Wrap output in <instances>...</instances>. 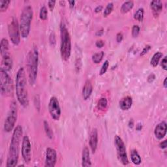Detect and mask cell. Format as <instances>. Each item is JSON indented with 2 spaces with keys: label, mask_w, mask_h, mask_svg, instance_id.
<instances>
[{
  "label": "cell",
  "mask_w": 167,
  "mask_h": 167,
  "mask_svg": "<svg viewBox=\"0 0 167 167\" xmlns=\"http://www.w3.org/2000/svg\"><path fill=\"white\" fill-rule=\"evenodd\" d=\"M22 127L20 125H18L14 129L13 136L11 138V141L9 146V153H8L7 159V167H14L18 163L20 144L22 136Z\"/></svg>",
  "instance_id": "cell-1"
},
{
  "label": "cell",
  "mask_w": 167,
  "mask_h": 167,
  "mask_svg": "<svg viewBox=\"0 0 167 167\" xmlns=\"http://www.w3.org/2000/svg\"><path fill=\"white\" fill-rule=\"evenodd\" d=\"M16 93L19 103L26 107L29 104V97L27 89L26 72L24 67L19 69L16 76Z\"/></svg>",
  "instance_id": "cell-2"
},
{
  "label": "cell",
  "mask_w": 167,
  "mask_h": 167,
  "mask_svg": "<svg viewBox=\"0 0 167 167\" xmlns=\"http://www.w3.org/2000/svg\"><path fill=\"white\" fill-rule=\"evenodd\" d=\"M39 53L36 48L30 51L27 56V67L30 84H35L38 72Z\"/></svg>",
  "instance_id": "cell-3"
},
{
  "label": "cell",
  "mask_w": 167,
  "mask_h": 167,
  "mask_svg": "<svg viewBox=\"0 0 167 167\" xmlns=\"http://www.w3.org/2000/svg\"><path fill=\"white\" fill-rule=\"evenodd\" d=\"M61 56L63 61H67L71 54V39L67 28L63 23L60 26Z\"/></svg>",
  "instance_id": "cell-4"
},
{
  "label": "cell",
  "mask_w": 167,
  "mask_h": 167,
  "mask_svg": "<svg viewBox=\"0 0 167 167\" xmlns=\"http://www.w3.org/2000/svg\"><path fill=\"white\" fill-rule=\"evenodd\" d=\"M34 12L33 9L30 5L26 6L24 8L20 20V34L22 38H27L30 34L31 22L33 18Z\"/></svg>",
  "instance_id": "cell-5"
},
{
  "label": "cell",
  "mask_w": 167,
  "mask_h": 167,
  "mask_svg": "<svg viewBox=\"0 0 167 167\" xmlns=\"http://www.w3.org/2000/svg\"><path fill=\"white\" fill-rule=\"evenodd\" d=\"M0 88L3 95H10L13 92V82L7 71L0 69Z\"/></svg>",
  "instance_id": "cell-6"
},
{
  "label": "cell",
  "mask_w": 167,
  "mask_h": 167,
  "mask_svg": "<svg viewBox=\"0 0 167 167\" xmlns=\"http://www.w3.org/2000/svg\"><path fill=\"white\" fill-rule=\"evenodd\" d=\"M18 108L15 101H13L10 105V110L7 117L4 123V130L7 133H9L13 130L16 121L17 120Z\"/></svg>",
  "instance_id": "cell-7"
},
{
  "label": "cell",
  "mask_w": 167,
  "mask_h": 167,
  "mask_svg": "<svg viewBox=\"0 0 167 167\" xmlns=\"http://www.w3.org/2000/svg\"><path fill=\"white\" fill-rule=\"evenodd\" d=\"M114 144L118 159L123 165H127L129 164V160L127 152H126L125 145L123 140L120 136L116 135L114 138Z\"/></svg>",
  "instance_id": "cell-8"
},
{
  "label": "cell",
  "mask_w": 167,
  "mask_h": 167,
  "mask_svg": "<svg viewBox=\"0 0 167 167\" xmlns=\"http://www.w3.org/2000/svg\"><path fill=\"white\" fill-rule=\"evenodd\" d=\"M8 31L11 42L14 45H18L20 43V30L17 18H12L8 26Z\"/></svg>",
  "instance_id": "cell-9"
},
{
  "label": "cell",
  "mask_w": 167,
  "mask_h": 167,
  "mask_svg": "<svg viewBox=\"0 0 167 167\" xmlns=\"http://www.w3.org/2000/svg\"><path fill=\"white\" fill-rule=\"evenodd\" d=\"M48 111L52 119L58 121L62 114V111L58 99L56 97H52L48 103Z\"/></svg>",
  "instance_id": "cell-10"
},
{
  "label": "cell",
  "mask_w": 167,
  "mask_h": 167,
  "mask_svg": "<svg viewBox=\"0 0 167 167\" xmlns=\"http://www.w3.org/2000/svg\"><path fill=\"white\" fill-rule=\"evenodd\" d=\"M22 156L26 163L29 164L31 159V147L30 138L27 136H24L22 138Z\"/></svg>",
  "instance_id": "cell-11"
},
{
  "label": "cell",
  "mask_w": 167,
  "mask_h": 167,
  "mask_svg": "<svg viewBox=\"0 0 167 167\" xmlns=\"http://www.w3.org/2000/svg\"><path fill=\"white\" fill-rule=\"evenodd\" d=\"M57 162V152L52 148H48L46 150L45 166L46 167H54Z\"/></svg>",
  "instance_id": "cell-12"
},
{
  "label": "cell",
  "mask_w": 167,
  "mask_h": 167,
  "mask_svg": "<svg viewBox=\"0 0 167 167\" xmlns=\"http://www.w3.org/2000/svg\"><path fill=\"white\" fill-rule=\"evenodd\" d=\"M166 134V123L165 121H162L159 124L154 130V134L159 140L163 138Z\"/></svg>",
  "instance_id": "cell-13"
},
{
  "label": "cell",
  "mask_w": 167,
  "mask_h": 167,
  "mask_svg": "<svg viewBox=\"0 0 167 167\" xmlns=\"http://www.w3.org/2000/svg\"><path fill=\"white\" fill-rule=\"evenodd\" d=\"M89 147L91 148L92 153H95L97 148V144H98V133L97 129H93L89 136Z\"/></svg>",
  "instance_id": "cell-14"
},
{
  "label": "cell",
  "mask_w": 167,
  "mask_h": 167,
  "mask_svg": "<svg viewBox=\"0 0 167 167\" xmlns=\"http://www.w3.org/2000/svg\"><path fill=\"white\" fill-rule=\"evenodd\" d=\"M13 59L10 54H7L2 57V61L1 63V69L5 71H9L13 67Z\"/></svg>",
  "instance_id": "cell-15"
},
{
  "label": "cell",
  "mask_w": 167,
  "mask_h": 167,
  "mask_svg": "<svg viewBox=\"0 0 167 167\" xmlns=\"http://www.w3.org/2000/svg\"><path fill=\"white\" fill-rule=\"evenodd\" d=\"M82 166L83 167H88L92 166L90 153H89V150L88 147H85L82 150Z\"/></svg>",
  "instance_id": "cell-16"
},
{
  "label": "cell",
  "mask_w": 167,
  "mask_h": 167,
  "mask_svg": "<svg viewBox=\"0 0 167 167\" xmlns=\"http://www.w3.org/2000/svg\"><path fill=\"white\" fill-rule=\"evenodd\" d=\"M120 107L123 111H128L132 107L133 99L131 97L126 96L120 101Z\"/></svg>",
  "instance_id": "cell-17"
},
{
  "label": "cell",
  "mask_w": 167,
  "mask_h": 167,
  "mask_svg": "<svg viewBox=\"0 0 167 167\" xmlns=\"http://www.w3.org/2000/svg\"><path fill=\"white\" fill-rule=\"evenodd\" d=\"M93 92V86L91 82L89 80H87L85 82L83 89H82V96L84 100H87L91 96Z\"/></svg>",
  "instance_id": "cell-18"
},
{
  "label": "cell",
  "mask_w": 167,
  "mask_h": 167,
  "mask_svg": "<svg viewBox=\"0 0 167 167\" xmlns=\"http://www.w3.org/2000/svg\"><path fill=\"white\" fill-rule=\"evenodd\" d=\"M150 7L153 13L157 15L162 9V3L160 0H154L151 2Z\"/></svg>",
  "instance_id": "cell-19"
},
{
  "label": "cell",
  "mask_w": 167,
  "mask_h": 167,
  "mask_svg": "<svg viewBox=\"0 0 167 167\" xmlns=\"http://www.w3.org/2000/svg\"><path fill=\"white\" fill-rule=\"evenodd\" d=\"M9 44L8 40L5 38L2 39L1 40V44H0V52H1L2 57L5 56L7 54H9Z\"/></svg>",
  "instance_id": "cell-20"
},
{
  "label": "cell",
  "mask_w": 167,
  "mask_h": 167,
  "mask_svg": "<svg viewBox=\"0 0 167 167\" xmlns=\"http://www.w3.org/2000/svg\"><path fill=\"white\" fill-rule=\"evenodd\" d=\"M131 161L133 162V163L136 165H139L142 162V159L140 155L138 154V152L135 149L131 151Z\"/></svg>",
  "instance_id": "cell-21"
},
{
  "label": "cell",
  "mask_w": 167,
  "mask_h": 167,
  "mask_svg": "<svg viewBox=\"0 0 167 167\" xmlns=\"http://www.w3.org/2000/svg\"><path fill=\"white\" fill-rule=\"evenodd\" d=\"M134 6V3L133 1H127L124 2L121 7V12L122 13H127L131 11Z\"/></svg>",
  "instance_id": "cell-22"
},
{
  "label": "cell",
  "mask_w": 167,
  "mask_h": 167,
  "mask_svg": "<svg viewBox=\"0 0 167 167\" xmlns=\"http://www.w3.org/2000/svg\"><path fill=\"white\" fill-rule=\"evenodd\" d=\"M162 54L161 52H156V54L153 56L152 59H151V62H150L151 65H152L153 67H157L161 58H162Z\"/></svg>",
  "instance_id": "cell-23"
},
{
  "label": "cell",
  "mask_w": 167,
  "mask_h": 167,
  "mask_svg": "<svg viewBox=\"0 0 167 167\" xmlns=\"http://www.w3.org/2000/svg\"><path fill=\"white\" fill-rule=\"evenodd\" d=\"M104 55V53L103 51H101L95 53V54H94L92 56L93 62L96 64L99 63L102 61V59H103Z\"/></svg>",
  "instance_id": "cell-24"
},
{
  "label": "cell",
  "mask_w": 167,
  "mask_h": 167,
  "mask_svg": "<svg viewBox=\"0 0 167 167\" xmlns=\"http://www.w3.org/2000/svg\"><path fill=\"white\" fill-rule=\"evenodd\" d=\"M107 99L104 98V97H102L99 100L98 103H97V108L100 111H104L107 107Z\"/></svg>",
  "instance_id": "cell-25"
},
{
  "label": "cell",
  "mask_w": 167,
  "mask_h": 167,
  "mask_svg": "<svg viewBox=\"0 0 167 167\" xmlns=\"http://www.w3.org/2000/svg\"><path fill=\"white\" fill-rule=\"evenodd\" d=\"M144 10L143 8H139L134 14V18L138 20V22H142L144 18Z\"/></svg>",
  "instance_id": "cell-26"
},
{
  "label": "cell",
  "mask_w": 167,
  "mask_h": 167,
  "mask_svg": "<svg viewBox=\"0 0 167 167\" xmlns=\"http://www.w3.org/2000/svg\"><path fill=\"white\" fill-rule=\"evenodd\" d=\"M11 1H7V0H0V11L4 12L6 11L8 7H9Z\"/></svg>",
  "instance_id": "cell-27"
},
{
  "label": "cell",
  "mask_w": 167,
  "mask_h": 167,
  "mask_svg": "<svg viewBox=\"0 0 167 167\" xmlns=\"http://www.w3.org/2000/svg\"><path fill=\"white\" fill-rule=\"evenodd\" d=\"M44 130H45V132L49 138H52L53 137V133L51 129L49 127V125H48V123L47 121H44Z\"/></svg>",
  "instance_id": "cell-28"
},
{
  "label": "cell",
  "mask_w": 167,
  "mask_h": 167,
  "mask_svg": "<svg viewBox=\"0 0 167 167\" xmlns=\"http://www.w3.org/2000/svg\"><path fill=\"white\" fill-rule=\"evenodd\" d=\"M47 15H48V11H47V7L45 6H43L40 10V14H39L40 18L43 20H46L48 17Z\"/></svg>",
  "instance_id": "cell-29"
},
{
  "label": "cell",
  "mask_w": 167,
  "mask_h": 167,
  "mask_svg": "<svg viewBox=\"0 0 167 167\" xmlns=\"http://www.w3.org/2000/svg\"><path fill=\"white\" fill-rule=\"evenodd\" d=\"M113 8H114L113 3H109L104 11V13H103L104 17H107V16H108L110 14H111L113 10Z\"/></svg>",
  "instance_id": "cell-30"
},
{
  "label": "cell",
  "mask_w": 167,
  "mask_h": 167,
  "mask_svg": "<svg viewBox=\"0 0 167 167\" xmlns=\"http://www.w3.org/2000/svg\"><path fill=\"white\" fill-rule=\"evenodd\" d=\"M108 66H109V62L108 60H106L104 63L103 64V66H102V67H101L99 75H103L104 73H106V72H107V69L108 68Z\"/></svg>",
  "instance_id": "cell-31"
},
{
  "label": "cell",
  "mask_w": 167,
  "mask_h": 167,
  "mask_svg": "<svg viewBox=\"0 0 167 167\" xmlns=\"http://www.w3.org/2000/svg\"><path fill=\"white\" fill-rule=\"evenodd\" d=\"M140 33V27L138 25H134L132 28V36L133 37H136Z\"/></svg>",
  "instance_id": "cell-32"
},
{
  "label": "cell",
  "mask_w": 167,
  "mask_h": 167,
  "mask_svg": "<svg viewBox=\"0 0 167 167\" xmlns=\"http://www.w3.org/2000/svg\"><path fill=\"white\" fill-rule=\"evenodd\" d=\"M49 41L50 43L52 46L54 47L56 43V36L54 32H52L50 35V37H49Z\"/></svg>",
  "instance_id": "cell-33"
},
{
  "label": "cell",
  "mask_w": 167,
  "mask_h": 167,
  "mask_svg": "<svg viewBox=\"0 0 167 167\" xmlns=\"http://www.w3.org/2000/svg\"><path fill=\"white\" fill-rule=\"evenodd\" d=\"M161 67L165 71L167 70V57L166 56H165V58L162 59Z\"/></svg>",
  "instance_id": "cell-34"
},
{
  "label": "cell",
  "mask_w": 167,
  "mask_h": 167,
  "mask_svg": "<svg viewBox=\"0 0 167 167\" xmlns=\"http://www.w3.org/2000/svg\"><path fill=\"white\" fill-rule=\"evenodd\" d=\"M152 48V47H151L150 45H146L144 48L143 49V50L142 51L141 54H140V56H143L144 55H145L146 53H148V52Z\"/></svg>",
  "instance_id": "cell-35"
},
{
  "label": "cell",
  "mask_w": 167,
  "mask_h": 167,
  "mask_svg": "<svg viewBox=\"0 0 167 167\" xmlns=\"http://www.w3.org/2000/svg\"><path fill=\"white\" fill-rule=\"evenodd\" d=\"M55 4H56V1H52V0H51V1H49L48 3V7H49V9L50 11H53V9H54V8L55 7Z\"/></svg>",
  "instance_id": "cell-36"
},
{
  "label": "cell",
  "mask_w": 167,
  "mask_h": 167,
  "mask_svg": "<svg viewBox=\"0 0 167 167\" xmlns=\"http://www.w3.org/2000/svg\"><path fill=\"white\" fill-rule=\"evenodd\" d=\"M155 79H156V75L152 73V74H150L148 77V82L149 83H152L153 82Z\"/></svg>",
  "instance_id": "cell-37"
},
{
  "label": "cell",
  "mask_w": 167,
  "mask_h": 167,
  "mask_svg": "<svg viewBox=\"0 0 167 167\" xmlns=\"http://www.w3.org/2000/svg\"><path fill=\"white\" fill-rule=\"evenodd\" d=\"M123 40V34L121 33H118L116 35V41L117 43H121Z\"/></svg>",
  "instance_id": "cell-38"
},
{
  "label": "cell",
  "mask_w": 167,
  "mask_h": 167,
  "mask_svg": "<svg viewBox=\"0 0 167 167\" xmlns=\"http://www.w3.org/2000/svg\"><path fill=\"white\" fill-rule=\"evenodd\" d=\"M95 45L97 47H98V48H102V47H103V46L104 45V43L103 42V40H99L96 42Z\"/></svg>",
  "instance_id": "cell-39"
},
{
  "label": "cell",
  "mask_w": 167,
  "mask_h": 167,
  "mask_svg": "<svg viewBox=\"0 0 167 167\" xmlns=\"http://www.w3.org/2000/svg\"><path fill=\"white\" fill-rule=\"evenodd\" d=\"M160 146V148L161 149H165L166 148V146H167V144H166V140H164V141H162V142H161V144L159 145Z\"/></svg>",
  "instance_id": "cell-40"
},
{
  "label": "cell",
  "mask_w": 167,
  "mask_h": 167,
  "mask_svg": "<svg viewBox=\"0 0 167 167\" xmlns=\"http://www.w3.org/2000/svg\"><path fill=\"white\" fill-rule=\"evenodd\" d=\"M102 10H103V7H102V6H101V5H99V6H97L96 8H95V10H94V11L95 12V13H99V12H101Z\"/></svg>",
  "instance_id": "cell-41"
},
{
  "label": "cell",
  "mask_w": 167,
  "mask_h": 167,
  "mask_svg": "<svg viewBox=\"0 0 167 167\" xmlns=\"http://www.w3.org/2000/svg\"><path fill=\"white\" fill-rule=\"evenodd\" d=\"M75 3V1H69V6H70V8H71V9H72V8L74 7Z\"/></svg>",
  "instance_id": "cell-42"
},
{
  "label": "cell",
  "mask_w": 167,
  "mask_h": 167,
  "mask_svg": "<svg viewBox=\"0 0 167 167\" xmlns=\"http://www.w3.org/2000/svg\"><path fill=\"white\" fill-rule=\"evenodd\" d=\"M103 34V30H99L98 31H97V33H96L95 35L97 36H101Z\"/></svg>",
  "instance_id": "cell-43"
},
{
  "label": "cell",
  "mask_w": 167,
  "mask_h": 167,
  "mask_svg": "<svg viewBox=\"0 0 167 167\" xmlns=\"http://www.w3.org/2000/svg\"><path fill=\"white\" fill-rule=\"evenodd\" d=\"M141 129H142V124H137V125H136V130H137V131H140Z\"/></svg>",
  "instance_id": "cell-44"
},
{
  "label": "cell",
  "mask_w": 167,
  "mask_h": 167,
  "mask_svg": "<svg viewBox=\"0 0 167 167\" xmlns=\"http://www.w3.org/2000/svg\"><path fill=\"white\" fill-rule=\"evenodd\" d=\"M166 80H167V78H165V80H164V82H163V86L165 88H167V84H166Z\"/></svg>",
  "instance_id": "cell-45"
},
{
  "label": "cell",
  "mask_w": 167,
  "mask_h": 167,
  "mask_svg": "<svg viewBox=\"0 0 167 167\" xmlns=\"http://www.w3.org/2000/svg\"><path fill=\"white\" fill-rule=\"evenodd\" d=\"M133 121L131 120V121H129V127H133Z\"/></svg>",
  "instance_id": "cell-46"
}]
</instances>
